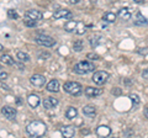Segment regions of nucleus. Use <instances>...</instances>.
Listing matches in <instances>:
<instances>
[{"label": "nucleus", "instance_id": "aec40b11", "mask_svg": "<svg viewBox=\"0 0 148 138\" xmlns=\"http://www.w3.org/2000/svg\"><path fill=\"white\" fill-rule=\"evenodd\" d=\"M78 116V110L75 107H73V106H69L67 109V111H66V117L68 120H74Z\"/></svg>", "mask_w": 148, "mask_h": 138}, {"label": "nucleus", "instance_id": "cd10ccee", "mask_svg": "<svg viewBox=\"0 0 148 138\" xmlns=\"http://www.w3.org/2000/svg\"><path fill=\"white\" fill-rule=\"evenodd\" d=\"M130 99L132 100V102L135 104V105H138L141 102V100H140V98H138V95H136V94H131L130 95Z\"/></svg>", "mask_w": 148, "mask_h": 138}, {"label": "nucleus", "instance_id": "423d86ee", "mask_svg": "<svg viewBox=\"0 0 148 138\" xmlns=\"http://www.w3.org/2000/svg\"><path fill=\"white\" fill-rule=\"evenodd\" d=\"M53 19L56 20H59V19H67V20H71L73 19V12L66 10V9H59L53 14Z\"/></svg>", "mask_w": 148, "mask_h": 138}, {"label": "nucleus", "instance_id": "f704fd0d", "mask_svg": "<svg viewBox=\"0 0 148 138\" xmlns=\"http://www.w3.org/2000/svg\"><path fill=\"white\" fill-rule=\"evenodd\" d=\"M80 0H68V3L71 4V5H74V4H78Z\"/></svg>", "mask_w": 148, "mask_h": 138}, {"label": "nucleus", "instance_id": "20e7f679", "mask_svg": "<svg viewBox=\"0 0 148 138\" xmlns=\"http://www.w3.org/2000/svg\"><path fill=\"white\" fill-rule=\"evenodd\" d=\"M109 78H110V74L108 72L99 70V72H95L94 74H92L91 80L94 81L95 84H98V85H103V84H105V83L109 80Z\"/></svg>", "mask_w": 148, "mask_h": 138}, {"label": "nucleus", "instance_id": "1a4fd4ad", "mask_svg": "<svg viewBox=\"0 0 148 138\" xmlns=\"http://www.w3.org/2000/svg\"><path fill=\"white\" fill-rule=\"evenodd\" d=\"M84 94L88 96V98H96L103 94V89L100 88H92V86H88L84 90Z\"/></svg>", "mask_w": 148, "mask_h": 138}, {"label": "nucleus", "instance_id": "bb28decb", "mask_svg": "<svg viewBox=\"0 0 148 138\" xmlns=\"http://www.w3.org/2000/svg\"><path fill=\"white\" fill-rule=\"evenodd\" d=\"M8 17L11 19V20H16V19H18V14L15 10H12V9H9L8 10Z\"/></svg>", "mask_w": 148, "mask_h": 138}, {"label": "nucleus", "instance_id": "7ed1b4c3", "mask_svg": "<svg viewBox=\"0 0 148 138\" xmlns=\"http://www.w3.org/2000/svg\"><path fill=\"white\" fill-rule=\"evenodd\" d=\"M63 89H64V91H67L68 94H71L73 96L80 95L82 91H83L82 85L79 84V83H77V81H67L66 84H64Z\"/></svg>", "mask_w": 148, "mask_h": 138}, {"label": "nucleus", "instance_id": "6e6552de", "mask_svg": "<svg viewBox=\"0 0 148 138\" xmlns=\"http://www.w3.org/2000/svg\"><path fill=\"white\" fill-rule=\"evenodd\" d=\"M1 113L4 115V117L8 118L9 121H14L16 118V110L10 106H4L1 109Z\"/></svg>", "mask_w": 148, "mask_h": 138}, {"label": "nucleus", "instance_id": "4468645a", "mask_svg": "<svg viewBox=\"0 0 148 138\" xmlns=\"http://www.w3.org/2000/svg\"><path fill=\"white\" fill-rule=\"evenodd\" d=\"M27 102H29V105L31 107H37L40 105V102H41L40 96L36 95V94H31L29 98H27Z\"/></svg>", "mask_w": 148, "mask_h": 138}, {"label": "nucleus", "instance_id": "5701e85b", "mask_svg": "<svg viewBox=\"0 0 148 138\" xmlns=\"http://www.w3.org/2000/svg\"><path fill=\"white\" fill-rule=\"evenodd\" d=\"M103 20L106 21V22H110V24H112L116 20V15H115L114 12H106L105 15L103 16Z\"/></svg>", "mask_w": 148, "mask_h": 138}, {"label": "nucleus", "instance_id": "2eb2a0df", "mask_svg": "<svg viewBox=\"0 0 148 138\" xmlns=\"http://www.w3.org/2000/svg\"><path fill=\"white\" fill-rule=\"evenodd\" d=\"M110 133H111V130L108 126H99L96 128V135L99 137H108Z\"/></svg>", "mask_w": 148, "mask_h": 138}, {"label": "nucleus", "instance_id": "dca6fc26", "mask_svg": "<svg viewBox=\"0 0 148 138\" xmlns=\"http://www.w3.org/2000/svg\"><path fill=\"white\" fill-rule=\"evenodd\" d=\"M117 16H119V19L130 20V19H131V12H130V10L127 8H122V9H120V10H119Z\"/></svg>", "mask_w": 148, "mask_h": 138}, {"label": "nucleus", "instance_id": "c756f323", "mask_svg": "<svg viewBox=\"0 0 148 138\" xmlns=\"http://www.w3.org/2000/svg\"><path fill=\"white\" fill-rule=\"evenodd\" d=\"M8 77H9L8 73L0 68V80H5V79H8Z\"/></svg>", "mask_w": 148, "mask_h": 138}, {"label": "nucleus", "instance_id": "58836bf2", "mask_svg": "<svg viewBox=\"0 0 148 138\" xmlns=\"http://www.w3.org/2000/svg\"><path fill=\"white\" fill-rule=\"evenodd\" d=\"M133 1H135V3H137V4H142L143 1H145V0H133Z\"/></svg>", "mask_w": 148, "mask_h": 138}, {"label": "nucleus", "instance_id": "473e14b6", "mask_svg": "<svg viewBox=\"0 0 148 138\" xmlns=\"http://www.w3.org/2000/svg\"><path fill=\"white\" fill-rule=\"evenodd\" d=\"M137 52L140 54H148V48H138Z\"/></svg>", "mask_w": 148, "mask_h": 138}, {"label": "nucleus", "instance_id": "f03ea898", "mask_svg": "<svg viewBox=\"0 0 148 138\" xmlns=\"http://www.w3.org/2000/svg\"><path fill=\"white\" fill-rule=\"evenodd\" d=\"M95 70V66L92 64L91 62H88V61H83L79 62L74 66V72L78 73V74H88L90 72H94Z\"/></svg>", "mask_w": 148, "mask_h": 138}, {"label": "nucleus", "instance_id": "412c9836", "mask_svg": "<svg viewBox=\"0 0 148 138\" xmlns=\"http://www.w3.org/2000/svg\"><path fill=\"white\" fill-rule=\"evenodd\" d=\"M0 62L4 63L5 66H14L15 64V61H14V58L10 54H3L1 58H0Z\"/></svg>", "mask_w": 148, "mask_h": 138}, {"label": "nucleus", "instance_id": "ddd939ff", "mask_svg": "<svg viewBox=\"0 0 148 138\" xmlns=\"http://www.w3.org/2000/svg\"><path fill=\"white\" fill-rule=\"evenodd\" d=\"M57 105H58V100L56 98H47V99L43 100V107L47 109V110L54 109Z\"/></svg>", "mask_w": 148, "mask_h": 138}, {"label": "nucleus", "instance_id": "7c9ffc66", "mask_svg": "<svg viewBox=\"0 0 148 138\" xmlns=\"http://www.w3.org/2000/svg\"><path fill=\"white\" fill-rule=\"evenodd\" d=\"M51 57V53H48V52H41L40 53V58L41 59H48Z\"/></svg>", "mask_w": 148, "mask_h": 138}, {"label": "nucleus", "instance_id": "0eeeda50", "mask_svg": "<svg viewBox=\"0 0 148 138\" xmlns=\"http://www.w3.org/2000/svg\"><path fill=\"white\" fill-rule=\"evenodd\" d=\"M30 83L36 88H41L46 84V78L41 74H34L31 78H30Z\"/></svg>", "mask_w": 148, "mask_h": 138}, {"label": "nucleus", "instance_id": "4c0bfd02", "mask_svg": "<svg viewBox=\"0 0 148 138\" xmlns=\"http://www.w3.org/2000/svg\"><path fill=\"white\" fill-rule=\"evenodd\" d=\"M1 88H3L4 90H6V91H8V90H10V88H9L8 85H1Z\"/></svg>", "mask_w": 148, "mask_h": 138}, {"label": "nucleus", "instance_id": "72a5a7b5", "mask_svg": "<svg viewBox=\"0 0 148 138\" xmlns=\"http://www.w3.org/2000/svg\"><path fill=\"white\" fill-rule=\"evenodd\" d=\"M142 78H145V79H148V68H146L145 70L142 72Z\"/></svg>", "mask_w": 148, "mask_h": 138}, {"label": "nucleus", "instance_id": "9b49d317", "mask_svg": "<svg viewBox=\"0 0 148 138\" xmlns=\"http://www.w3.org/2000/svg\"><path fill=\"white\" fill-rule=\"evenodd\" d=\"M61 135L63 137L72 138V137H74V135H75V128L73 126H63L61 128Z\"/></svg>", "mask_w": 148, "mask_h": 138}, {"label": "nucleus", "instance_id": "9d476101", "mask_svg": "<svg viewBox=\"0 0 148 138\" xmlns=\"http://www.w3.org/2000/svg\"><path fill=\"white\" fill-rule=\"evenodd\" d=\"M25 17H29V19H32V20H36V21H40L42 20V12L38 11V10H35V9H32V10H29L25 12Z\"/></svg>", "mask_w": 148, "mask_h": 138}, {"label": "nucleus", "instance_id": "f8f14e48", "mask_svg": "<svg viewBox=\"0 0 148 138\" xmlns=\"http://www.w3.org/2000/svg\"><path fill=\"white\" fill-rule=\"evenodd\" d=\"M46 89H47L49 93H58L59 91V81L56 80V79H52L51 81L47 83Z\"/></svg>", "mask_w": 148, "mask_h": 138}, {"label": "nucleus", "instance_id": "c85d7f7f", "mask_svg": "<svg viewBox=\"0 0 148 138\" xmlns=\"http://www.w3.org/2000/svg\"><path fill=\"white\" fill-rule=\"evenodd\" d=\"M86 57L89 58L90 61H98V59H100L99 54H96V53H88V54H86Z\"/></svg>", "mask_w": 148, "mask_h": 138}, {"label": "nucleus", "instance_id": "a878e982", "mask_svg": "<svg viewBox=\"0 0 148 138\" xmlns=\"http://www.w3.org/2000/svg\"><path fill=\"white\" fill-rule=\"evenodd\" d=\"M24 24L27 27H36L37 26V21L36 20H32V19H29V17H25Z\"/></svg>", "mask_w": 148, "mask_h": 138}, {"label": "nucleus", "instance_id": "e433bc0d", "mask_svg": "<svg viewBox=\"0 0 148 138\" xmlns=\"http://www.w3.org/2000/svg\"><path fill=\"white\" fill-rule=\"evenodd\" d=\"M82 135H89V131L88 130H82Z\"/></svg>", "mask_w": 148, "mask_h": 138}, {"label": "nucleus", "instance_id": "39448f33", "mask_svg": "<svg viewBox=\"0 0 148 138\" xmlns=\"http://www.w3.org/2000/svg\"><path fill=\"white\" fill-rule=\"evenodd\" d=\"M35 41L40 46H43V47H53L56 44V41L47 35H38L35 37Z\"/></svg>", "mask_w": 148, "mask_h": 138}, {"label": "nucleus", "instance_id": "b1692460", "mask_svg": "<svg viewBox=\"0 0 148 138\" xmlns=\"http://www.w3.org/2000/svg\"><path fill=\"white\" fill-rule=\"evenodd\" d=\"M83 48H84V43H83V41L78 40L75 42L73 43V49L75 51V52H82Z\"/></svg>", "mask_w": 148, "mask_h": 138}, {"label": "nucleus", "instance_id": "f3484780", "mask_svg": "<svg viewBox=\"0 0 148 138\" xmlns=\"http://www.w3.org/2000/svg\"><path fill=\"white\" fill-rule=\"evenodd\" d=\"M133 24H135L136 26H147L148 25V20L142 15V14H137V16H136L135 21H133Z\"/></svg>", "mask_w": 148, "mask_h": 138}, {"label": "nucleus", "instance_id": "a211bd4d", "mask_svg": "<svg viewBox=\"0 0 148 138\" xmlns=\"http://www.w3.org/2000/svg\"><path fill=\"white\" fill-rule=\"evenodd\" d=\"M83 113L88 117H94L96 113V110L94 106H91V105H86V106L83 107Z\"/></svg>", "mask_w": 148, "mask_h": 138}, {"label": "nucleus", "instance_id": "2f4dec72", "mask_svg": "<svg viewBox=\"0 0 148 138\" xmlns=\"http://www.w3.org/2000/svg\"><path fill=\"white\" fill-rule=\"evenodd\" d=\"M111 93H112L114 95H121V89L120 88H114L112 90H111Z\"/></svg>", "mask_w": 148, "mask_h": 138}, {"label": "nucleus", "instance_id": "ea45409f", "mask_svg": "<svg viewBox=\"0 0 148 138\" xmlns=\"http://www.w3.org/2000/svg\"><path fill=\"white\" fill-rule=\"evenodd\" d=\"M3 49H4V47H3V44H1V43H0V52H1V51H3Z\"/></svg>", "mask_w": 148, "mask_h": 138}, {"label": "nucleus", "instance_id": "c9c22d12", "mask_svg": "<svg viewBox=\"0 0 148 138\" xmlns=\"http://www.w3.org/2000/svg\"><path fill=\"white\" fill-rule=\"evenodd\" d=\"M143 113H145V116L148 118V106L145 107V110H143Z\"/></svg>", "mask_w": 148, "mask_h": 138}, {"label": "nucleus", "instance_id": "6ab92c4d", "mask_svg": "<svg viewBox=\"0 0 148 138\" xmlns=\"http://www.w3.org/2000/svg\"><path fill=\"white\" fill-rule=\"evenodd\" d=\"M78 27V22L74 20H69L66 25H64V30L67 32H75Z\"/></svg>", "mask_w": 148, "mask_h": 138}, {"label": "nucleus", "instance_id": "f257e3e1", "mask_svg": "<svg viewBox=\"0 0 148 138\" xmlns=\"http://www.w3.org/2000/svg\"><path fill=\"white\" fill-rule=\"evenodd\" d=\"M26 132L29 133L31 137H41L47 132V126H46L42 121L36 120V121H32L27 125Z\"/></svg>", "mask_w": 148, "mask_h": 138}, {"label": "nucleus", "instance_id": "393cba45", "mask_svg": "<svg viewBox=\"0 0 148 138\" xmlns=\"http://www.w3.org/2000/svg\"><path fill=\"white\" fill-rule=\"evenodd\" d=\"M100 40H101V36H100V35H95V36H92V37L90 38V44H91V47H96V46L99 44Z\"/></svg>", "mask_w": 148, "mask_h": 138}, {"label": "nucleus", "instance_id": "4be33fe9", "mask_svg": "<svg viewBox=\"0 0 148 138\" xmlns=\"http://www.w3.org/2000/svg\"><path fill=\"white\" fill-rule=\"evenodd\" d=\"M16 58H17L20 62H24V63L30 62V59H31L29 54L25 53V52H22V51H18V52L16 53Z\"/></svg>", "mask_w": 148, "mask_h": 138}]
</instances>
